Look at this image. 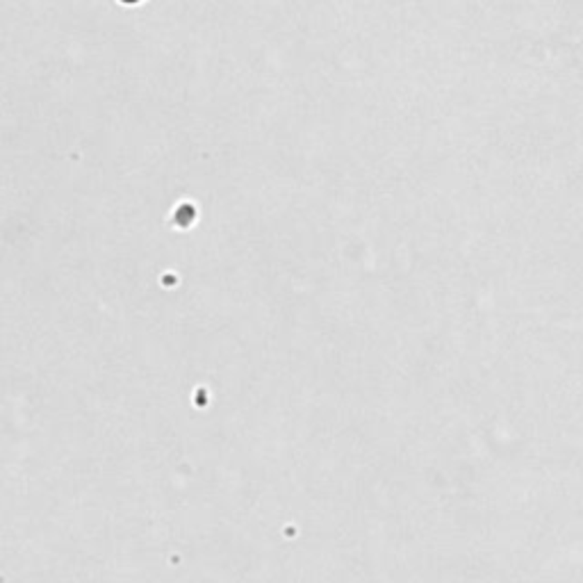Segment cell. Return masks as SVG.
<instances>
[{
	"label": "cell",
	"mask_w": 583,
	"mask_h": 583,
	"mask_svg": "<svg viewBox=\"0 0 583 583\" xmlns=\"http://www.w3.org/2000/svg\"><path fill=\"white\" fill-rule=\"evenodd\" d=\"M123 3H139V0H123Z\"/></svg>",
	"instance_id": "obj_1"
}]
</instances>
